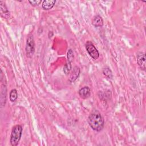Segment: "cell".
Wrapping results in <instances>:
<instances>
[{"label":"cell","mask_w":146,"mask_h":146,"mask_svg":"<svg viewBox=\"0 0 146 146\" xmlns=\"http://www.w3.org/2000/svg\"><path fill=\"white\" fill-rule=\"evenodd\" d=\"M88 123L90 127L96 132L102 131L104 125V119L101 113L95 110L92 111L88 117Z\"/></svg>","instance_id":"1"},{"label":"cell","mask_w":146,"mask_h":146,"mask_svg":"<svg viewBox=\"0 0 146 146\" xmlns=\"http://www.w3.org/2000/svg\"><path fill=\"white\" fill-rule=\"evenodd\" d=\"M23 131V128L22 125L17 124L13 127L11 136H10V144L12 146H16L18 144L19 140L21 138Z\"/></svg>","instance_id":"2"},{"label":"cell","mask_w":146,"mask_h":146,"mask_svg":"<svg viewBox=\"0 0 146 146\" xmlns=\"http://www.w3.org/2000/svg\"><path fill=\"white\" fill-rule=\"evenodd\" d=\"M26 54L27 57L31 58L35 51V42L33 35H29L27 38L25 47Z\"/></svg>","instance_id":"3"},{"label":"cell","mask_w":146,"mask_h":146,"mask_svg":"<svg viewBox=\"0 0 146 146\" xmlns=\"http://www.w3.org/2000/svg\"><path fill=\"white\" fill-rule=\"evenodd\" d=\"M86 48L88 54L94 59H97L99 57V52L95 46L91 42L86 43Z\"/></svg>","instance_id":"4"},{"label":"cell","mask_w":146,"mask_h":146,"mask_svg":"<svg viewBox=\"0 0 146 146\" xmlns=\"http://www.w3.org/2000/svg\"><path fill=\"white\" fill-rule=\"evenodd\" d=\"M80 72V70L78 66H75L72 71L70 72V75L68 79L69 82L71 83L74 82L79 77Z\"/></svg>","instance_id":"5"},{"label":"cell","mask_w":146,"mask_h":146,"mask_svg":"<svg viewBox=\"0 0 146 146\" xmlns=\"http://www.w3.org/2000/svg\"><path fill=\"white\" fill-rule=\"evenodd\" d=\"M78 94L79 96L83 99L88 98L91 95V90L88 86H84L81 88L79 91Z\"/></svg>","instance_id":"6"},{"label":"cell","mask_w":146,"mask_h":146,"mask_svg":"<svg viewBox=\"0 0 146 146\" xmlns=\"http://www.w3.org/2000/svg\"><path fill=\"white\" fill-rule=\"evenodd\" d=\"M137 64L142 70H145V54L144 53H141L138 55Z\"/></svg>","instance_id":"7"},{"label":"cell","mask_w":146,"mask_h":146,"mask_svg":"<svg viewBox=\"0 0 146 146\" xmlns=\"http://www.w3.org/2000/svg\"><path fill=\"white\" fill-rule=\"evenodd\" d=\"M92 24L96 27H102L103 25V20L101 16L95 15L93 17L92 20Z\"/></svg>","instance_id":"8"},{"label":"cell","mask_w":146,"mask_h":146,"mask_svg":"<svg viewBox=\"0 0 146 146\" xmlns=\"http://www.w3.org/2000/svg\"><path fill=\"white\" fill-rule=\"evenodd\" d=\"M55 2V0H45L42 2V7L44 10H48L54 7Z\"/></svg>","instance_id":"9"},{"label":"cell","mask_w":146,"mask_h":146,"mask_svg":"<svg viewBox=\"0 0 146 146\" xmlns=\"http://www.w3.org/2000/svg\"><path fill=\"white\" fill-rule=\"evenodd\" d=\"M0 6H1V9L2 13L5 14V17H6V16H9L10 13L7 9L5 2L1 1H0Z\"/></svg>","instance_id":"10"},{"label":"cell","mask_w":146,"mask_h":146,"mask_svg":"<svg viewBox=\"0 0 146 146\" xmlns=\"http://www.w3.org/2000/svg\"><path fill=\"white\" fill-rule=\"evenodd\" d=\"M103 74L105 76H106L108 79H112L113 78L112 72L111 69L108 67H105L103 70Z\"/></svg>","instance_id":"11"},{"label":"cell","mask_w":146,"mask_h":146,"mask_svg":"<svg viewBox=\"0 0 146 146\" xmlns=\"http://www.w3.org/2000/svg\"><path fill=\"white\" fill-rule=\"evenodd\" d=\"M9 98L10 101L12 102H14L17 100L18 98V92L16 89H13L10 91Z\"/></svg>","instance_id":"12"},{"label":"cell","mask_w":146,"mask_h":146,"mask_svg":"<svg viewBox=\"0 0 146 146\" xmlns=\"http://www.w3.org/2000/svg\"><path fill=\"white\" fill-rule=\"evenodd\" d=\"M72 69V66H71V63L70 62H67L66 64L64 65V68H63V71L65 73V74L68 75L71 72Z\"/></svg>","instance_id":"13"},{"label":"cell","mask_w":146,"mask_h":146,"mask_svg":"<svg viewBox=\"0 0 146 146\" xmlns=\"http://www.w3.org/2000/svg\"><path fill=\"white\" fill-rule=\"evenodd\" d=\"M74 53L71 49H69L67 52V62H70L71 63L74 60Z\"/></svg>","instance_id":"14"},{"label":"cell","mask_w":146,"mask_h":146,"mask_svg":"<svg viewBox=\"0 0 146 146\" xmlns=\"http://www.w3.org/2000/svg\"><path fill=\"white\" fill-rule=\"evenodd\" d=\"M29 2L30 3V5L33 6H38L41 2V0H34V1H29Z\"/></svg>","instance_id":"15"}]
</instances>
